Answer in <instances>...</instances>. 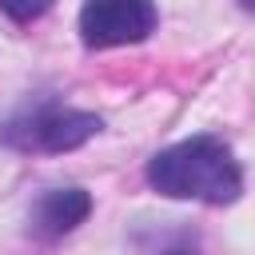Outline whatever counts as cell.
Masks as SVG:
<instances>
[{"mask_svg":"<svg viewBox=\"0 0 255 255\" xmlns=\"http://www.w3.org/2000/svg\"><path fill=\"white\" fill-rule=\"evenodd\" d=\"M147 183L171 199L231 203L243 187V171L227 143H219L211 135H195V139H183V143L151 155Z\"/></svg>","mask_w":255,"mask_h":255,"instance_id":"cell-1","label":"cell"},{"mask_svg":"<svg viewBox=\"0 0 255 255\" xmlns=\"http://www.w3.org/2000/svg\"><path fill=\"white\" fill-rule=\"evenodd\" d=\"M155 28L151 0H88L80 12V36L88 48L139 44Z\"/></svg>","mask_w":255,"mask_h":255,"instance_id":"cell-2","label":"cell"},{"mask_svg":"<svg viewBox=\"0 0 255 255\" xmlns=\"http://www.w3.org/2000/svg\"><path fill=\"white\" fill-rule=\"evenodd\" d=\"M100 131V116L92 112H72V108H52L28 120L24 135H8L20 147H44V151H72L88 143Z\"/></svg>","mask_w":255,"mask_h":255,"instance_id":"cell-3","label":"cell"},{"mask_svg":"<svg viewBox=\"0 0 255 255\" xmlns=\"http://www.w3.org/2000/svg\"><path fill=\"white\" fill-rule=\"evenodd\" d=\"M92 211V195L84 187H56L48 195H40L36 211H32V227L44 239H56L64 231H72L76 223H84Z\"/></svg>","mask_w":255,"mask_h":255,"instance_id":"cell-4","label":"cell"},{"mask_svg":"<svg viewBox=\"0 0 255 255\" xmlns=\"http://www.w3.org/2000/svg\"><path fill=\"white\" fill-rule=\"evenodd\" d=\"M0 8H4L16 24H28V20L44 16V12L52 8V0H0Z\"/></svg>","mask_w":255,"mask_h":255,"instance_id":"cell-5","label":"cell"},{"mask_svg":"<svg viewBox=\"0 0 255 255\" xmlns=\"http://www.w3.org/2000/svg\"><path fill=\"white\" fill-rule=\"evenodd\" d=\"M239 4H243V8H251V12H255V0H239Z\"/></svg>","mask_w":255,"mask_h":255,"instance_id":"cell-6","label":"cell"}]
</instances>
